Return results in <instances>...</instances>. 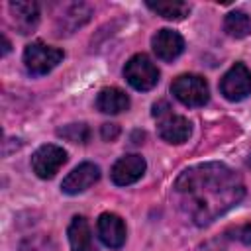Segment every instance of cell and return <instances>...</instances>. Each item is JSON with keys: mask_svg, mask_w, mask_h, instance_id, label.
<instances>
[{"mask_svg": "<svg viewBox=\"0 0 251 251\" xmlns=\"http://www.w3.org/2000/svg\"><path fill=\"white\" fill-rule=\"evenodd\" d=\"M178 208L196 224L206 226L237 206L245 194L243 180L222 163L186 169L173 186Z\"/></svg>", "mask_w": 251, "mask_h": 251, "instance_id": "cell-1", "label": "cell"}, {"mask_svg": "<svg viewBox=\"0 0 251 251\" xmlns=\"http://www.w3.org/2000/svg\"><path fill=\"white\" fill-rule=\"evenodd\" d=\"M171 92L180 104H184L188 108H200L210 98L208 82L200 75H180V76H176L171 84Z\"/></svg>", "mask_w": 251, "mask_h": 251, "instance_id": "cell-2", "label": "cell"}, {"mask_svg": "<svg viewBox=\"0 0 251 251\" xmlns=\"http://www.w3.org/2000/svg\"><path fill=\"white\" fill-rule=\"evenodd\" d=\"M63 57H65V53L61 49L45 45L41 41H31L24 49L25 69L35 76H41V75H47L49 71H53L63 61Z\"/></svg>", "mask_w": 251, "mask_h": 251, "instance_id": "cell-3", "label": "cell"}, {"mask_svg": "<svg viewBox=\"0 0 251 251\" xmlns=\"http://www.w3.org/2000/svg\"><path fill=\"white\" fill-rule=\"evenodd\" d=\"M124 76L135 90L147 92L159 82V69L147 55L137 53L126 63Z\"/></svg>", "mask_w": 251, "mask_h": 251, "instance_id": "cell-4", "label": "cell"}, {"mask_svg": "<svg viewBox=\"0 0 251 251\" xmlns=\"http://www.w3.org/2000/svg\"><path fill=\"white\" fill-rule=\"evenodd\" d=\"M220 92L229 102H239L251 94V71L243 63H235L220 82Z\"/></svg>", "mask_w": 251, "mask_h": 251, "instance_id": "cell-5", "label": "cell"}, {"mask_svg": "<svg viewBox=\"0 0 251 251\" xmlns=\"http://www.w3.org/2000/svg\"><path fill=\"white\" fill-rule=\"evenodd\" d=\"M65 163H67V151L53 143L41 145L31 157L33 173L39 178H53Z\"/></svg>", "mask_w": 251, "mask_h": 251, "instance_id": "cell-6", "label": "cell"}, {"mask_svg": "<svg viewBox=\"0 0 251 251\" xmlns=\"http://www.w3.org/2000/svg\"><path fill=\"white\" fill-rule=\"evenodd\" d=\"M145 159L141 155H124L112 167V180L118 186H127L139 180L145 173Z\"/></svg>", "mask_w": 251, "mask_h": 251, "instance_id": "cell-7", "label": "cell"}, {"mask_svg": "<svg viewBox=\"0 0 251 251\" xmlns=\"http://www.w3.org/2000/svg\"><path fill=\"white\" fill-rule=\"evenodd\" d=\"M98 178H100V169L94 163H80L65 176V180L61 182V190L65 194H78L90 188Z\"/></svg>", "mask_w": 251, "mask_h": 251, "instance_id": "cell-8", "label": "cell"}, {"mask_svg": "<svg viewBox=\"0 0 251 251\" xmlns=\"http://www.w3.org/2000/svg\"><path fill=\"white\" fill-rule=\"evenodd\" d=\"M98 235L110 249H120L126 243V224L118 214L104 212L98 218Z\"/></svg>", "mask_w": 251, "mask_h": 251, "instance_id": "cell-9", "label": "cell"}, {"mask_svg": "<svg viewBox=\"0 0 251 251\" xmlns=\"http://www.w3.org/2000/svg\"><path fill=\"white\" fill-rule=\"evenodd\" d=\"M153 51L161 61H173L184 51V39L175 29H159L151 39Z\"/></svg>", "mask_w": 251, "mask_h": 251, "instance_id": "cell-10", "label": "cell"}, {"mask_svg": "<svg viewBox=\"0 0 251 251\" xmlns=\"http://www.w3.org/2000/svg\"><path fill=\"white\" fill-rule=\"evenodd\" d=\"M190 131H192L190 122L178 114H167L159 122V135L167 143H175V145L184 143L190 137Z\"/></svg>", "mask_w": 251, "mask_h": 251, "instance_id": "cell-11", "label": "cell"}, {"mask_svg": "<svg viewBox=\"0 0 251 251\" xmlns=\"http://www.w3.org/2000/svg\"><path fill=\"white\" fill-rule=\"evenodd\" d=\"M12 20L20 33H29L39 22V6L35 2H10Z\"/></svg>", "mask_w": 251, "mask_h": 251, "instance_id": "cell-12", "label": "cell"}, {"mask_svg": "<svg viewBox=\"0 0 251 251\" xmlns=\"http://www.w3.org/2000/svg\"><path fill=\"white\" fill-rule=\"evenodd\" d=\"M69 243H71V251H98L90 233V226L86 222V218L82 216H75L71 226H69Z\"/></svg>", "mask_w": 251, "mask_h": 251, "instance_id": "cell-13", "label": "cell"}, {"mask_svg": "<svg viewBox=\"0 0 251 251\" xmlns=\"http://www.w3.org/2000/svg\"><path fill=\"white\" fill-rule=\"evenodd\" d=\"M96 108L102 114H120L129 108V96L122 88H116V86L102 88L96 98Z\"/></svg>", "mask_w": 251, "mask_h": 251, "instance_id": "cell-14", "label": "cell"}, {"mask_svg": "<svg viewBox=\"0 0 251 251\" xmlns=\"http://www.w3.org/2000/svg\"><path fill=\"white\" fill-rule=\"evenodd\" d=\"M147 8L153 10L155 14H159L165 20H184L190 12V6L186 2H171V0H159V2H147Z\"/></svg>", "mask_w": 251, "mask_h": 251, "instance_id": "cell-15", "label": "cell"}, {"mask_svg": "<svg viewBox=\"0 0 251 251\" xmlns=\"http://www.w3.org/2000/svg\"><path fill=\"white\" fill-rule=\"evenodd\" d=\"M224 29H226L227 35H231L235 39H243L251 33V18L241 10H233L226 16Z\"/></svg>", "mask_w": 251, "mask_h": 251, "instance_id": "cell-16", "label": "cell"}, {"mask_svg": "<svg viewBox=\"0 0 251 251\" xmlns=\"http://www.w3.org/2000/svg\"><path fill=\"white\" fill-rule=\"evenodd\" d=\"M57 135L71 143H86L90 139V129L86 124H67L57 129Z\"/></svg>", "mask_w": 251, "mask_h": 251, "instance_id": "cell-17", "label": "cell"}, {"mask_svg": "<svg viewBox=\"0 0 251 251\" xmlns=\"http://www.w3.org/2000/svg\"><path fill=\"white\" fill-rule=\"evenodd\" d=\"M100 133H102V139L104 141H114L120 135V126L118 124H104L102 129H100Z\"/></svg>", "mask_w": 251, "mask_h": 251, "instance_id": "cell-18", "label": "cell"}, {"mask_svg": "<svg viewBox=\"0 0 251 251\" xmlns=\"http://www.w3.org/2000/svg\"><path fill=\"white\" fill-rule=\"evenodd\" d=\"M167 114H171V108H169V104H167L165 100L153 104V116H155V118H165Z\"/></svg>", "mask_w": 251, "mask_h": 251, "instance_id": "cell-19", "label": "cell"}, {"mask_svg": "<svg viewBox=\"0 0 251 251\" xmlns=\"http://www.w3.org/2000/svg\"><path fill=\"white\" fill-rule=\"evenodd\" d=\"M237 233H239L237 237H239V239H241L243 243H247V245L251 243V224H247V226H243V227H241V229H239Z\"/></svg>", "mask_w": 251, "mask_h": 251, "instance_id": "cell-20", "label": "cell"}, {"mask_svg": "<svg viewBox=\"0 0 251 251\" xmlns=\"http://www.w3.org/2000/svg\"><path fill=\"white\" fill-rule=\"evenodd\" d=\"M8 51H10V41L6 35H2V55H6Z\"/></svg>", "mask_w": 251, "mask_h": 251, "instance_id": "cell-21", "label": "cell"}, {"mask_svg": "<svg viewBox=\"0 0 251 251\" xmlns=\"http://www.w3.org/2000/svg\"><path fill=\"white\" fill-rule=\"evenodd\" d=\"M247 167L251 169V155H249V159H247Z\"/></svg>", "mask_w": 251, "mask_h": 251, "instance_id": "cell-22", "label": "cell"}]
</instances>
